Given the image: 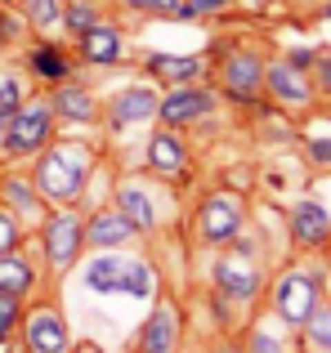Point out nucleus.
<instances>
[{"mask_svg":"<svg viewBox=\"0 0 331 353\" xmlns=\"http://www.w3.org/2000/svg\"><path fill=\"white\" fill-rule=\"evenodd\" d=\"M117 295H134V300H152V295H157V273H152L148 259L126 255L121 277H117Z\"/></svg>","mask_w":331,"mask_h":353,"instance_id":"nucleus-23","label":"nucleus"},{"mask_svg":"<svg viewBox=\"0 0 331 353\" xmlns=\"http://www.w3.org/2000/svg\"><path fill=\"white\" fill-rule=\"evenodd\" d=\"M41 241H45L50 268L54 273H68V268L81 259V250H86V219L72 215V210H54V215H45V224H41Z\"/></svg>","mask_w":331,"mask_h":353,"instance_id":"nucleus-4","label":"nucleus"},{"mask_svg":"<svg viewBox=\"0 0 331 353\" xmlns=\"http://www.w3.org/2000/svg\"><path fill=\"white\" fill-rule=\"evenodd\" d=\"M23 9H27V23L41 27V32L63 23V0H23Z\"/></svg>","mask_w":331,"mask_h":353,"instance_id":"nucleus-28","label":"nucleus"},{"mask_svg":"<svg viewBox=\"0 0 331 353\" xmlns=\"http://www.w3.org/2000/svg\"><path fill=\"white\" fill-rule=\"evenodd\" d=\"M23 349L27 353H72V331L54 304H36L23 313Z\"/></svg>","mask_w":331,"mask_h":353,"instance_id":"nucleus-6","label":"nucleus"},{"mask_svg":"<svg viewBox=\"0 0 331 353\" xmlns=\"http://www.w3.org/2000/svg\"><path fill=\"white\" fill-rule=\"evenodd\" d=\"M54 103L50 99H23V108H18V117L9 121L5 139H0V152L14 157V161H23V157H36L41 148H50L54 139Z\"/></svg>","mask_w":331,"mask_h":353,"instance_id":"nucleus-3","label":"nucleus"},{"mask_svg":"<svg viewBox=\"0 0 331 353\" xmlns=\"http://www.w3.org/2000/svg\"><path fill=\"white\" fill-rule=\"evenodd\" d=\"M50 103H54V117H59V121H72V125H86V121L99 117V103L90 99L86 85H77V81H63V85H54Z\"/></svg>","mask_w":331,"mask_h":353,"instance_id":"nucleus-17","label":"nucleus"},{"mask_svg":"<svg viewBox=\"0 0 331 353\" xmlns=\"http://www.w3.org/2000/svg\"><path fill=\"white\" fill-rule=\"evenodd\" d=\"M130 237H134V224L126 219L121 206L94 210V215H90V224H86V246H99V250H117V246H126Z\"/></svg>","mask_w":331,"mask_h":353,"instance_id":"nucleus-13","label":"nucleus"},{"mask_svg":"<svg viewBox=\"0 0 331 353\" xmlns=\"http://www.w3.org/2000/svg\"><path fill=\"white\" fill-rule=\"evenodd\" d=\"M23 23H27V18H14V14H5V9H0V27H5L9 41H14V36H23Z\"/></svg>","mask_w":331,"mask_h":353,"instance_id":"nucleus-36","label":"nucleus"},{"mask_svg":"<svg viewBox=\"0 0 331 353\" xmlns=\"http://www.w3.org/2000/svg\"><path fill=\"white\" fill-rule=\"evenodd\" d=\"M121 264H126L121 250H99V255L86 264V291H90V295H117Z\"/></svg>","mask_w":331,"mask_h":353,"instance_id":"nucleus-21","label":"nucleus"},{"mask_svg":"<svg viewBox=\"0 0 331 353\" xmlns=\"http://www.w3.org/2000/svg\"><path fill=\"white\" fill-rule=\"evenodd\" d=\"M157 90H148V85H126L121 94L112 99V108H108V121H112L117 130L121 125H134V121H152L157 117Z\"/></svg>","mask_w":331,"mask_h":353,"instance_id":"nucleus-14","label":"nucleus"},{"mask_svg":"<svg viewBox=\"0 0 331 353\" xmlns=\"http://www.w3.org/2000/svg\"><path fill=\"white\" fill-rule=\"evenodd\" d=\"M126 9H148V14H166V18H188L183 0H121Z\"/></svg>","mask_w":331,"mask_h":353,"instance_id":"nucleus-32","label":"nucleus"},{"mask_svg":"<svg viewBox=\"0 0 331 353\" xmlns=\"http://www.w3.org/2000/svg\"><path fill=\"white\" fill-rule=\"evenodd\" d=\"M246 353H291L282 331H269V327H255L251 340H246Z\"/></svg>","mask_w":331,"mask_h":353,"instance_id":"nucleus-31","label":"nucleus"},{"mask_svg":"<svg viewBox=\"0 0 331 353\" xmlns=\"http://www.w3.org/2000/svg\"><path fill=\"white\" fill-rule=\"evenodd\" d=\"M300 336H305V349L309 353H331V300L318 304L314 318L300 327Z\"/></svg>","mask_w":331,"mask_h":353,"instance_id":"nucleus-25","label":"nucleus"},{"mask_svg":"<svg viewBox=\"0 0 331 353\" xmlns=\"http://www.w3.org/2000/svg\"><path fill=\"white\" fill-rule=\"evenodd\" d=\"M121 54H126V41L112 23H94L90 32H81V59L90 68H112Z\"/></svg>","mask_w":331,"mask_h":353,"instance_id":"nucleus-15","label":"nucleus"},{"mask_svg":"<svg viewBox=\"0 0 331 353\" xmlns=\"http://www.w3.org/2000/svg\"><path fill=\"white\" fill-rule=\"evenodd\" d=\"M72 353H99V349H94V345H86V349H72Z\"/></svg>","mask_w":331,"mask_h":353,"instance_id":"nucleus-38","label":"nucleus"},{"mask_svg":"<svg viewBox=\"0 0 331 353\" xmlns=\"http://www.w3.org/2000/svg\"><path fill=\"white\" fill-rule=\"evenodd\" d=\"M323 286H327V273L314 264H296L287 268V273L278 277V286H273V309H278L282 327L300 331L309 318H314V309L323 304Z\"/></svg>","mask_w":331,"mask_h":353,"instance_id":"nucleus-2","label":"nucleus"},{"mask_svg":"<svg viewBox=\"0 0 331 353\" xmlns=\"http://www.w3.org/2000/svg\"><path fill=\"white\" fill-rule=\"evenodd\" d=\"M18 246H23V219L9 206H0V255H14Z\"/></svg>","mask_w":331,"mask_h":353,"instance_id":"nucleus-29","label":"nucleus"},{"mask_svg":"<svg viewBox=\"0 0 331 353\" xmlns=\"http://www.w3.org/2000/svg\"><path fill=\"white\" fill-rule=\"evenodd\" d=\"M32 183L45 201H77L90 183V148L86 143H54L36 152Z\"/></svg>","mask_w":331,"mask_h":353,"instance_id":"nucleus-1","label":"nucleus"},{"mask_svg":"<svg viewBox=\"0 0 331 353\" xmlns=\"http://www.w3.org/2000/svg\"><path fill=\"white\" fill-rule=\"evenodd\" d=\"M309 72H314V90L318 94H331V54H318Z\"/></svg>","mask_w":331,"mask_h":353,"instance_id":"nucleus-34","label":"nucleus"},{"mask_svg":"<svg viewBox=\"0 0 331 353\" xmlns=\"http://www.w3.org/2000/svg\"><path fill=\"white\" fill-rule=\"evenodd\" d=\"M94 23H99V9H94V0H63V27H68L72 36L90 32Z\"/></svg>","mask_w":331,"mask_h":353,"instance_id":"nucleus-27","label":"nucleus"},{"mask_svg":"<svg viewBox=\"0 0 331 353\" xmlns=\"http://www.w3.org/2000/svg\"><path fill=\"white\" fill-rule=\"evenodd\" d=\"M219 85L237 103H255V94L264 85V59L255 50H228L224 63H219Z\"/></svg>","mask_w":331,"mask_h":353,"instance_id":"nucleus-7","label":"nucleus"},{"mask_svg":"<svg viewBox=\"0 0 331 353\" xmlns=\"http://www.w3.org/2000/svg\"><path fill=\"white\" fill-rule=\"evenodd\" d=\"M5 45H9V36H5V27H0V50H5Z\"/></svg>","mask_w":331,"mask_h":353,"instance_id":"nucleus-39","label":"nucleus"},{"mask_svg":"<svg viewBox=\"0 0 331 353\" xmlns=\"http://www.w3.org/2000/svg\"><path fill=\"white\" fill-rule=\"evenodd\" d=\"M18 322H23V300L9 295V291H0V345L18 331Z\"/></svg>","mask_w":331,"mask_h":353,"instance_id":"nucleus-30","label":"nucleus"},{"mask_svg":"<svg viewBox=\"0 0 331 353\" xmlns=\"http://www.w3.org/2000/svg\"><path fill=\"white\" fill-rule=\"evenodd\" d=\"M117 206L126 210V219L134 224V233H152V228H157V206H152V197L139 188V183H121V188H117Z\"/></svg>","mask_w":331,"mask_h":353,"instance_id":"nucleus-22","label":"nucleus"},{"mask_svg":"<svg viewBox=\"0 0 331 353\" xmlns=\"http://www.w3.org/2000/svg\"><path fill=\"white\" fill-rule=\"evenodd\" d=\"M327 18H331V5H327Z\"/></svg>","mask_w":331,"mask_h":353,"instance_id":"nucleus-40","label":"nucleus"},{"mask_svg":"<svg viewBox=\"0 0 331 353\" xmlns=\"http://www.w3.org/2000/svg\"><path fill=\"white\" fill-rule=\"evenodd\" d=\"M23 81L14 77V72H0V139H5L9 121L18 117V108H23Z\"/></svg>","mask_w":331,"mask_h":353,"instance_id":"nucleus-26","label":"nucleus"},{"mask_svg":"<svg viewBox=\"0 0 331 353\" xmlns=\"http://www.w3.org/2000/svg\"><path fill=\"white\" fill-rule=\"evenodd\" d=\"M188 5V18H201V14H219V9H228L233 0H183Z\"/></svg>","mask_w":331,"mask_h":353,"instance_id":"nucleus-35","label":"nucleus"},{"mask_svg":"<svg viewBox=\"0 0 331 353\" xmlns=\"http://www.w3.org/2000/svg\"><path fill=\"white\" fill-rule=\"evenodd\" d=\"M36 286V268L32 259L23 255V250H14V255H0V291L18 295V300H27Z\"/></svg>","mask_w":331,"mask_h":353,"instance_id":"nucleus-24","label":"nucleus"},{"mask_svg":"<svg viewBox=\"0 0 331 353\" xmlns=\"http://www.w3.org/2000/svg\"><path fill=\"white\" fill-rule=\"evenodd\" d=\"M287 228H291V241H296V246L318 250V246H327V241H331V210L323 206V201L305 197V201L291 206Z\"/></svg>","mask_w":331,"mask_h":353,"instance_id":"nucleus-10","label":"nucleus"},{"mask_svg":"<svg viewBox=\"0 0 331 353\" xmlns=\"http://www.w3.org/2000/svg\"><path fill=\"white\" fill-rule=\"evenodd\" d=\"M314 59H318L314 50H291V54H287V63H296V68H305V72L314 68Z\"/></svg>","mask_w":331,"mask_h":353,"instance_id":"nucleus-37","label":"nucleus"},{"mask_svg":"<svg viewBox=\"0 0 331 353\" xmlns=\"http://www.w3.org/2000/svg\"><path fill=\"white\" fill-rule=\"evenodd\" d=\"M264 85H269L273 103H282V108H309L314 103V81H309V72L296 68V63H287V59L264 63Z\"/></svg>","mask_w":331,"mask_h":353,"instance_id":"nucleus-9","label":"nucleus"},{"mask_svg":"<svg viewBox=\"0 0 331 353\" xmlns=\"http://www.w3.org/2000/svg\"><path fill=\"white\" fill-rule=\"evenodd\" d=\"M143 157H148V170H157V174H183V165H188V148H183V139L170 125L148 139Z\"/></svg>","mask_w":331,"mask_h":353,"instance_id":"nucleus-18","label":"nucleus"},{"mask_svg":"<svg viewBox=\"0 0 331 353\" xmlns=\"http://www.w3.org/2000/svg\"><path fill=\"white\" fill-rule=\"evenodd\" d=\"M201 72H206V63L192 54H152L148 59V77L166 81V85H192V81H201Z\"/></svg>","mask_w":331,"mask_h":353,"instance_id":"nucleus-20","label":"nucleus"},{"mask_svg":"<svg viewBox=\"0 0 331 353\" xmlns=\"http://www.w3.org/2000/svg\"><path fill=\"white\" fill-rule=\"evenodd\" d=\"M210 112H215V94L201 90L197 81H192V85H170V94L157 99V117H161V125H170V130L192 125V121H201Z\"/></svg>","mask_w":331,"mask_h":353,"instance_id":"nucleus-8","label":"nucleus"},{"mask_svg":"<svg viewBox=\"0 0 331 353\" xmlns=\"http://www.w3.org/2000/svg\"><path fill=\"white\" fill-rule=\"evenodd\" d=\"M242 224H246V210H242V197H233V192H215L197 210V233L206 246H228L233 237H242Z\"/></svg>","mask_w":331,"mask_h":353,"instance_id":"nucleus-5","label":"nucleus"},{"mask_svg":"<svg viewBox=\"0 0 331 353\" xmlns=\"http://www.w3.org/2000/svg\"><path fill=\"white\" fill-rule=\"evenodd\" d=\"M179 345V313H174V304H157V309L148 313V322H143L139 331V353H174Z\"/></svg>","mask_w":331,"mask_h":353,"instance_id":"nucleus-12","label":"nucleus"},{"mask_svg":"<svg viewBox=\"0 0 331 353\" xmlns=\"http://www.w3.org/2000/svg\"><path fill=\"white\" fill-rule=\"evenodd\" d=\"M327 277H331V268H327Z\"/></svg>","mask_w":331,"mask_h":353,"instance_id":"nucleus-41","label":"nucleus"},{"mask_svg":"<svg viewBox=\"0 0 331 353\" xmlns=\"http://www.w3.org/2000/svg\"><path fill=\"white\" fill-rule=\"evenodd\" d=\"M260 268L255 264H242V259H219L215 264V286H219V295L224 300H233V304H251L255 295H260Z\"/></svg>","mask_w":331,"mask_h":353,"instance_id":"nucleus-11","label":"nucleus"},{"mask_svg":"<svg viewBox=\"0 0 331 353\" xmlns=\"http://www.w3.org/2000/svg\"><path fill=\"white\" fill-rule=\"evenodd\" d=\"M27 68H32L36 81H45V85H63V81H72V59L63 45L54 41H41L32 54H27Z\"/></svg>","mask_w":331,"mask_h":353,"instance_id":"nucleus-19","label":"nucleus"},{"mask_svg":"<svg viewBox=\"0 0 331 353\" xmlns=\"http://www.w3.org/2000/svg\"><path fill=\"white\" fill-rule=\"evenodd\" d=\"M305 157L314 165H331V134H314V139H305Z\"/></svg>","mask_w":331,"mask_h":353,"instance_id":"nucleus-33","label":"nucleus"},{"mask_svg":"<svg viewBox=\"0 0 331 353\" xmlns=\"http://www.w3.org/2000/svg\"><path fill=\"white\" fill-rule=\"evenodd\" d=\"M0 206H9L18 219H45V197L27 174H5L0 179Z\"/></svg>","mask_w":331,"mask_h":353,"instance_id":"nucleus-16","label":"nucleus"}]
</instances>
